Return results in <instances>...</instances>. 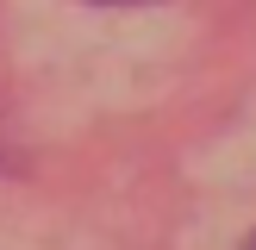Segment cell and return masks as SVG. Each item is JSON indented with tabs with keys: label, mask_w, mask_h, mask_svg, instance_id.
Listing matches in <instances>:
<instances>
[{
	"label": "cell",
	"mask_w": 256,
	"mask_h": 250,
	"mask_svg": "<svg viewBox=\"0 0 256 250\" xmlns=\"http://www.w3.org/2000/svg\"><path fill=\"white\" fill-rule=\"evenodd\" d=\"M88 6H150V0H88Z\"/></svg>",
	"instance_id": "obj_1"
},
{
	"label": "cell",
	"mask_w": 256,
	"mask_h": 250,
	"mask_svg": "<svg viewBox=\"0 0 256 250\" xmlns=\"http://www.w3.org/2000/svg\"><path fill=\"white\" fill-rule=\"evenodd\" d=\"M0 156H6V132H0Z\"/></svg>",
	"instance_id": "obj_2"
},
{
	"label": "cell",
	"mask_w": 256,
	"mask_h": 250,
	"mask_svg": "<svg viewBox=\"0 0 256 250\" xmlns=\"http://www.w3.org/2000/svg\"><path fill=\"white\" fill-rule=\"evenodd\" d=\"M250 244H256V232H250Z\"/></svg>",
	"instance_id": "obj_3"
}]
</instances>
